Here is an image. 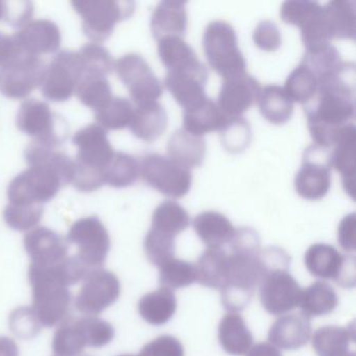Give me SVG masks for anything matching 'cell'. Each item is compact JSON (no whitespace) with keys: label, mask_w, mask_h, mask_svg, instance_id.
Returning <instances> with one entry per match:
<instances>
[{"label":"cell","mask_w":356,"mask_h":356,"mask_svg":"<svg viewBox=\"0 0 356 356\" xmlns=\"http://www.w3.org/2000/svg\"><path fill=\"white\" fill-rule=\"evenodd\" d=\"M30 168L8 187V199L15 205H42L72 182L74 162L62 152L33 143L26 151Z\"/></svg>","instance_id":"6da1fadb"},{"label":"cell","mask_w":356,"mask_h":356,"mask_svg":"<svg viewBox=\"0 0 356 356\" xmlns=\"http://www.w3.org/2000/svg\"><path fill=\"white\" fill-rule=\"evenodd\" d=\"M355 68L346 63L337 76L318 83V92L306 105L308 129L314 145L330 149L341 128L355 115Z\"/></svg>","instance_id":"7a4b0ae2"},{"label":"cell","mask_w":356,"mask_h":356,"mask_svg":"<svg viewBox=\"0 0 356 356\" xmlns=\"http://www.w3.org/2000/svg\"><path fill=\"white\" fill-rule=\"evenodd\" d=\"M88 272L76 256L55 266L30 264L32 308L41 326L51 328L65 320L72 300L68 287L84 279Z\"/></svg>","instance_id":"3957f363"},{"label":"cell","mask_w":356,"mask_h":356,"mask_svg":"<svg viewBox=\"0 0 356 356\" xmlns=\"http://www.w3.org/2000/svg\"><path fill=\"white\" fill-rule=\"evenodd\" d=\"M226 286L220 291L222 305L230 312L245 309L264 277L260 249L231 248Z\"/></svg>","instance_id":"277c9868"},{"label":"cell","mask_w":356,"mask_h":356,"mask_svg":"<svg viewBox=\"0 0 356 356\" xmlns=\"http://www.w3.org/2000/svg\"><path fill=\"white\" fill-rule=\"evenodd\" d=\"M208 63L224 80L247 74V63L237 45L234 29L225 22L208 24L203 37Z\"/></svg>","instance_id":"5b68a950"},{"label":"cell","mask_w":356,"mask_h":356,"mask_svg":"<svg viewBox=\"0 0 356 356\" xmlns=\"http://www.w3.org/2000/svg\"><path fill=\"white\" fill-rule=\"evenodd\" d=\"M72 143L78 149L74 175L104 183V170L115 154L106 130L99 124H89L74 134Z\"/></svg>","instance_id":"8992f818"},{"label":"cell","mask_w":356,"mask_h":356,"mask_svg":"<svg viewBox=\"0 0 356 356\" xmlns=\"http://www.w3.org/2000/svg\"><path fill=\"white\" fill-rule=\"evenodd\" d=\"M72 5L82 18L85 35L93 43L107 40L116 24L130 18L135 8L131 1L115 0H82Z\"/></svg>","instance_id":"52a82bcc"},{"label":"cell","mask_w":356,"mask_h":356,"mask_svg":"<svg viewBox=\"0 0 356 356\" xmlns=\"http://www.w3.org/2000/svg\"><path fill=\"white\" fill-rule=\"evenodd\" d=\"M17 128L42 147H58L66 138V124L59 115L51 111L44 102L29 99L20 106L16 118Z\"/></svg>","instance_id":"ba28073f"},{"label":"cell","mask_w":356,"mask_h":356,"mask_svg":"<svg viewBox=\"0 0 356 356\" xmlns=\"http://www.w3.org/2000/svg\"><path fill=\"white\" fill-rule=\"evenodd\" d=\"M139 176L156 191L172 199H180L191 191V170L159 154H147L139 163Z\"/></svg>","instance_id":"9c48e42d"},{"label":"cell","mask_w":356,"mask_h":356,"mask_svg":"<svg viewBox=\"0 0 356 356\" xmlns=\"http://www.w3.org/2000/svg\"><path fill=\"white\" fill-rule=\"evenodd\" d=\"M66 241L78 247L76 257L89 270L103 266L111 247L109 233L97 216L76 220Z\"/></svg>","instance_id":"30bf717a"},{"label":"cell","mask_w":356,"mask_h":356,"mask_svg":"<svg viewBox=\"0 0 356 356\" xmlns=\"http://www.w3.org/2000/svg\"><path fill=\"white\" fill-rule=\"evenodd\" d=\"M281 19L301 30L306 51L330 44L324 7L314 1H285L280 9Z\"/></svg>","instance_id":"8fae6325"},{"label":"cell","mask_w":356,"mask_h":356,"mask_svg":"<svg viewBox=\"0 0 356 356\" xmlns=\"http://www.w3.org/2000/svg\"><path fill=\"white\" fill-rule=\"evenodd\" d=\"M331 149L314 145L305 149L301 170L295 179L296 191L308 201H318L331 185Z\"/></svg>","instance_id":"7c38bea8"},{"label":"cell","mask_w":356,"mask_h":356,"mask_svg":"<svg viewBox=\"0 0 356 356\" xmlns=\"http://www.w3.org/2000/svg\"><path fill=\"white\" fill-rule=\"evenodd\" d=\"M76 296V309L87 316H95L113 305L120 296V282L115 274L105 268L89 270L83 279Z\"/></svg>","instance_id":"4fadbf2b"},{"label":"cell","mask_w":356,"mask_h":356,"mask_svg":"<svg viewBox=\"0 0 356 356\" xmlns=\"http://www.w3.org/2000/svg\"><path fill=\"white\" fill-rule=\"evenodd\" d=\"M47 68L40 57L22 54L0 67V92L9 99H24L42 86Z\"/></svg>","instance_id":"5bb4252c"},{"label":"cell","mask_w":356,"mask_h":356,"mask_svg":"<svg viewBox=\"0 0 356 356\" xmlns=\"http://www.w3.org/2000/svg\"><path fill=\"white\" fill-rule=\"evenodd\" d=\"M304 262L316 278L332 279L348 289L355 284V259L341 255L332 245L314 243L306 252Z\"/></svg>","instance_id":"9a60e30c"},{"label":"cell","mask_w":356,"mask_h":356,"mask_svg":"<svg viewBox=\"0 0 356 356\" xmlns=\"http://www.w3.org/2000/svg\"><path fill=\"white\" fill-rule=\"evenodd\" d=\"M82 78V61L79 53L61 51L47 68L42 95L49 101L63 103L76 93Z\"/></svg>","instance_id":"2e32d148"},{"label":"cell","mask_w":356,"mask_h":356,"mask_svg":"<svg viewBox=\"0 0 356 356\" xmlns=\"http://www.w3.org/2000/svg\"><path fill=\"white\" fill-rule=\"evenodd\" d=\"M114 68L136 105L156 102L161 97L163 92L162 85L147 61L138 54L124 55L116 61Z\"/></svg>","instance_id":"e0dca14e"},{"label":"cell","mask_w":356,"mask_h":356,"mask_svg":"<svg viewBox=\"0 0 356 356\" xmlns=\"http://www.w3.org/2000/svg\"><path fill=\"white\" fill-rule=\"evenodd\" d=\"M259 286L260 301L268 314L279 316L299 306L303 289L287 268L268 270Z\"/></svg>","instance_id":"ac0fdd59"},{"label":"cell","mask_w":356,"mask_h":356,"mask_svg":"<svg viewBox=\"0 0 356 356\" xmlns=\"http://www.w3.org/2000/svg\"><path fill=\"white\" fill-rule=\"evenodd\" d=\"M261 89L259 82L248 74L224 80L218 95V108L228 118H241L257 103Z\"/></svg>","instance_id":"d6986e66"},{"label":"cell","mask_w":356,"mask_h":356,"mask_svg":"<svg viewBox=\"0 0 356 356\" xmlns=\"http://www.w3.org/2000/svg\"><path fill=\"white\" fill-rule=\"evenodd\" d=\"M24 249L36 266H55L68 257V243L56 231L39 227L24 235Z\"/></svg>","instance_id":"ffe728a7"},{"label":"cell","mask_w":356,"mask_h":356,"mask_svg":"<svg viewBox=\"0 0 356 356\" xmlns=\"http://www.w3.org/2000/svg\"><path fill=\"white\" fill-rule=\"evenodd\" d=\"M14 37L22 51L34 57L56 53L61 47V32L57 24L51 20L37 19L28 22Z\"/></svg>","instance_id":"44dd1931"},{"label":"cell","mask_w":356,"mask_h":356,"mask_svg":"<svg viewBox=\"0 0 356 356\" xmlns=\"http://www.w3.org/2000/svg\"><path fill=\"white\" fill-rule=\"evenodd\" d=\"M356 130L353 124L343 127L331 145V165L343 178L346 193L354 199L355 195Z\"/></svg>","instance_id":"7402d4cb"},{"label":"cell","mask_w":356,"mask_h":356,"mask_svg":"<svg viewBox=\"0 0 356 356\" xmlns=\"http://www.w3.org/2000/svg\"><path fill=\"white\" fill-rule=\"evenodd\" d=\"M207 78L206 68L195 72H168L164 85L177 103L186 110L206 99Z\"/></svg>","instance_id":"603a6c76"},{"label":"cell","mask_w":356,"mask_h":356,"mask_svg":"<svg viewBox=\"0 0 356 356\" xmlns=\"http://www.w3.org/2000/svg\"><path fill=\"white\" fill-rule=\"evenodd\" d=\"M310 337V318L302 312L281 316L268 331V341L270 343L284 350L300 349L308 343Z\"/></svg>","instance_id":"cb8c5ba5"},{"label":"cell","mask_w":356,"mask_h":356,"mask_svg":"<svg viewBox=\"0 0 356 356\" xmlns=\"http://www.w3.org/2000/svg\"><path fill=\"white\" fill-rule=\"evenodd\" d=\"M165 109L156 102L137 104L131 118V132L145 143L157 140L168 127Z\"/></svg>","instance_id":"d4e9b609"},{"label":"cell","mask_w":356,"mask_h":356,"mask_svg":"<svg viewBox=\"0 0 356 356\" xmlns=\"http://www.w3.org/2000/svg\"><path fill=\"white\" fill-rule=\"evenodd\" d=\"M186 3L162 1L152 14L151 31L154 38L182 37L187 30Z\"/></svg>","instance_id":"484cf974"},{"label":"cell","mask_w":356,"mask_h":356,"mask_svg":"<svg viewBox=\"0 0 356 356\" xmlns=\"http://www.w3.org/2000/svg\"><path fill=\"white\" fill-rule=\"evenodd\" d=\"M231 118L225 115L218 104L206 97L204 101L185 110L184 130L195 136L202 137L211 132H220Z\"/></svg>","instance_id":"4316f807"},{"label":"cell","mask_w":356,"mask_h":356,"mask_svg":"<svg viewBox=\"0 0 356 356\" xmlns=\"http://www.w3.org/2000/svg\"><path fill=\"white\" fill-rule=\"evenodd\" d=\"M158 55L168 72H195L206 68L182 37L160 39Z\"/></svg>","instance_id":"83f0119b"},{"label":"cell","mask_w":356,"mask_h":356,"mask_svg":"<svg viewBox=\"0 0 356 356\" xmlns=\"http://www.w3.org/2000/svg\"><path fill=\"white\" fill-rule=\"evenodd\" d=\"M166 151L172 161L191 170L199 168L203 163L206 143L203 137L195 136L185 130H178L170 136Z\"/></svg>","instance_id":"f1b7e54d"},{"label":"cell","mask_w":356,"mask_h":356,"mask_svg":"<svg viewBox=\"0 0 356 356\" xmlns=\"http://www.w3.org/2000/svg\"><path fill=\"white\" fill-rule=\"evenodd\" d=\"M195 268L197 282L220 291L228 281L229 255L220 248H208L197 260Z\"/></svg>","instance_id":"f546056e"},{"label":"cell","mask_w":356,"mask_h":356,"mask_svg":"<svg viewBox=\"0 0 356 356\" xmlns=\"http://www.w3.org/2000/svg\"><path fill=\"white\" fill-rule=\"evenodd\" d=\"M218 341L227 353L241 356L253 347V337L241 314L230 312L220 321Z\"/></svg>","instance_id":"4dcf8cb0"},{"label":"cell","mask_w":356,"mask_h":356,"mask_svg":"<svg viewBox=\"0 0 356 356\" xmlns=\"http://www.w3.org/2000/svg\"><path fill=\"white\" fill-rule=\"evenodd\" d=\"M193 228L208 248H220L230 243L236 231L224 214L216 211H206L195 216Z\"/></svg>","instance_id":"1f68e13d"},{"label":"cell","mask_w":356,"mask_h":356,"mask_svg":"<svg viewBox=\"0 0 356 356\" xmlns=\"http://www.w3.org/2000/svg\"><path fill=\"white\" fill-rule=\"evenodd\" d=\"M324 13L330 40L355 39L356 13L354 1L332 0L324 6Z\"/></svg>","instance_id":"d6a6232c"},{"label":"cell","mask_w":356,"mask_h":356,"mask_svg":"<svg viewBox=\"0 0 356 356\" xmlns=\"http://www.w3.org/2000/svg\"><path fill=\"white\" fill-rule=\"evenodd\" d=\"M51 347L57 356H80L89 347L83 318H65L54 334Z\"/></svg>","instance_id":"836d02e7"},{"label":"cell","mask_w":356,"mask_h":356,"mask_svg":"<svg viewBox=\"0 0 356 356\" xmlns=\"http://www.w3.org/2000/svg\"><path fill=\"white\" fill-rule=\"evenodd\" d=\"M176 309L174 293L164 287L143 296L138 303L141 318L155 326L166 324L174 316Z\"/></svg>","instance_id":"e575fe53"},{"label":"cell","mask_w":356,"mask_h":356,"mask_svg":"<svg viewBox=\"0 0 356 356\" xmlns=\"http://www.w3.org/2000/svg\"><path fill=\"white\" fill-rule=\"evenodd\" d=\"M258 104L262 115L270 124L278 126L285 124L293 115V102L278 85H268L262 88Z\"/></svg>","instance_id":"d590c367"},{"label":"cell","mask_w":356,"mask_h":356,"mask_svg":"<svg viewBox=\"0 0 356 356\" xmlns=\"http://www.w3.org/2000/svg\"><path fill=\"white\" fill-rule=\"evenodd\" d=\"M191 224L186 210L174 201L160 204L152 216V230L176 238Z\"/></svg>","instance_id":"8d00e7d4"},{"label":"cell","mask_w":356,"mask_h":356,"mask_svg":"<svg viewBox=\"0 0 356 356\" xmlns=\"http://www.w3.org/2000/svg\"><path fill=\"white\" fill-rule=\"evenodd\" d=\"M339 303L337 293L328 283L318 281L302 291L299 306L308 318L330 314Z\"/></svg>","instance_id":"74e56055"},{"label":"cell","mask_w":356,"mask_h":356,"mask_svg":"<svg viewBox=\"0 0 356 356\" xmlns=\"http://www.w3.org/2000/svg\"><path fill=\"white\" fill-rule=\"evenodd\" d=\"M302 63L314 72L318 83L337 76L346 65L339 51L331 44L312 51H306Z\"/></svg>","instance_id":"f35d334b"},{"label":"cell","mask_w":356,"mask_h":356,"mask_svg":"<svg viewBox=\"0 0 356 356\" xmlns=\"http://www.w3.org/2000/svg\"><path fill=\"white\" fill-rule=\"evenodd\" d=\"M318 81L316 74L302 63L293 70L285 81L284 91L291 102L307 105L318 92Z\"/></svg>","instance_id":"ab89813d"},{"label":"cell","mask_w":356,"mask_h":356,"mask_svg":"<svg viewBox=\"0 0 356 356\" xmlns=\"http://www.w3.org/2000/svg\"><path fill=\"white\" fill-rule=\"evenodd\" d=\"M353 339V329L325 326L318 329L314 333L312 337V346L318 356H331L347 351Z\"/></svg>","instance_id":"60d3db41"},{"label":"cell","mask_w":356,"mask_h":356,"mask_svg":"<svg viewBox=\"0 0 356 356\" xmlns=\"http://www.w3.org/2000/svg\"><path fill=\"white\" fill-rule=\"evenodd\" d=\"M139 177V162L129 154H114L110 163L104 170V183L116 188L134 184Z\"/></svg>","instance_id":"b9f144b4"},{"label":"cell","mask_w":356,"mask_h":356,"mask_svg":"<svg viewBox=\"0 0 356 356\" xmlns=\"http://www.w3.org/2000/svg\"><path fill=\"white\" fill-rule=\"evenodd\" d=\"M132 104L122 97H112L103 108L95 111V118L104 130H122L130 124Z\"/></svg>","instance_id":"7bdbcfd3"},{"label":"cell","mask_w":356,"mask_h":356,"mask_svg":"<svg viewBox=\"0 0 356 356\" xmlns=\"http://www.w3.org/2000/svg\"><path fill=\"white\" fill-rule=\"evenodd\" d=\"M76 93L83 105L95 111L103 108L113 97L111 86L105 76H84L79 83Z\"/></svg>","instance_id":"ee69618b"},{"label":"cell","mask_w":356,"mask_h":356,"mask_svg":"<svg viewBox=\"0 0 356 356\" xmlns=\"http://www.w3.org/2000/svg\"><path fill=\"white\" fill-rule=\"evenodd\" d=\"M82 61L83 78L87 76H107L114 68V60L107 49L97 44L88 43L80 51Z\"/></svg>","instance_id":"f6af8a7d"},{"label":"cell","mask_w":356,"mask_h":356,"mask_svg":"<svg viewBox=\"0 0 356 356\" xmlns=\"http://www.w3.org/2000/svg\"><path fill=\"white\" fill-rule=\"evenodd\" d=\"M160 268V284L174 291L195 282V268L191 262L172 258Z\"/></svg>","instance_id":"bcb514c9"},{"label":"cell","mask_w":356,"mask_h":356,"mask_svg":"<svg viewBox=\"0 0 356 356\" xmlns=\"http://www.w3.org/2000/svg\"><path fill=\"white\" fill-rule=\"evenodd\" d=\"M43 216L42 205H15L10 204L3 211V218L10 228L28 231L40 222Z\"/></svg>","instance_id":"7dc6e473"},{"label":"cell","mask_w":356,"mask_h":356,"mask_svg":"<svg viewBox=\"0 0 356 356\" xmlns=\"http://www.w3.org/2000/svg\"><path fill=\"white\" fill-rule=\"evenodd\" d=\"M145 251L147 259L153 266L161 268L164 264L175 258V238L161 233L149 230L145 239Z\"/></svg>","instance_id":"c3c4849f"},{"label":"cell","mask_w":356,"mask_h":356,"mask_svg":"<svg viewBox=\"0 0 356 356\" xmlns=\"http://www.w3.org/2000/svg\"><path fill=\"white\" fill-rule=\"evenodd\" d=\"M220 133L225 147L232 153L243 152L251 140L249 124L241 118H231Z\"/></svg>","instance_id":"681fc988"},{"label":"cell","mask_w":356,"mask_h":356,"mask_svg":"<svg viewBox=\"0 0 356 356\" xmlns=\"http://www.w3.org/2000/svg\"><path fill=\"white\" fill-rule=\"evenodd\" d=\"M9 325L12 332L22 339H33L40 332L42 328L33 308L26 307V306L16 308L14 312H12Z\"/></svg>","instance_id":"f907efd6"},{"label":"cell","mask_w":356,"mask_h":356,"mask_svg":"<svg viewBox=\"0 0 356 356\" xmlns=\"http://www.w3.org/2000/svg\"><path fill=\"white\" fill-rule=\"evenodd\" d=\"M137 356H184V349L176 337L162 335L147 343Z\"/></svg>","instance_id":"816d5d0a"},{"label":"cell","mask_w":356,"mask_h":356,"mask_svg":"<svg viewBox=\"0 0 356 356\" xmlns=\"http://www.w3.org/2000/svg\"><path fill=\"white\" fill-rule=\"evenodd\" d=\"M253 40L256 47L264 51H275L280 47V31L274 22L264 20L256 26L253 33Z\"/></svg>","instance_id":"f5cc1de1"},{"label":"cell","mask_w":356,"mask_h":356,"mask_svg":"<svg viewBox=\"0 0 356 356\" xmlns=\"http://www.w3.org/2000/svg\"><path fill=\"white\" fill-rule=\"evenodd\" d=\"M5 16L3 19L7 20L13 26L22 28L28 24L32 17L34 7L31 3H5Z\"/></svg>","instance_id":"db71d44e"},{"label":"cell","mask_w":356,"mask_h":356,"mask_svg":"<svg viewBox=\"0 0 356 356\" xmlns=\"http://www.w3.org/2000/svg\"><path fill=\"white\" fill-rule=\"evenodd\" d=\"M355 214L345 216L339 225V243L346 252L355 251Z\"/></svg>","instance_id":"11a10c76"},{"label":"cell","mask_w":356,"mask_h":356,"mask_svg":"<svg viewBox=\"0 0 356 356\" xmlns=\"http://www.w3.org/2000/svg\"><path fill=\"white\" fill-rule=\"evenodd\" d=\"M24 54L15 37L0 32V67L11 63Z\"/></svg>","instance_id":"9f6ffc18"},{"label":"cell","mask_w":356,"mask_h":356,"mask_svg":"<svg viewBox=\"0 0 356 356\" xmlns=\"http://www.w3.org/2000/svg\"><path fill=\"white\" fill-rule=\"evenodd\" d=\"M247 356H282L280 351L270 343H259L249 350Z\"/></svg>","instance_id":"6f0895ef"},{"label":"cell","mask_w":356,"mask_h":356,"mask_svg":"<svg viewBox=\"0 0 356 356\" xmlns=\"http://www.w3.org/2000/svg\"><path fill=\"white\" fill-rule=\"evenodd\" d=\"M0 356H19L17 343L8 337H0Z\"/></svg>","instance_id":"680465c9"},{"label":"cell","mask_w":356,"mask_h":356,"mask_svg":"<svg viewBox=\"0 0 356 356\" xmlns=\"http://www.w3.org/2000/svg\"><path fill=\"white\" fill-rule=\"evenodd\" d=\"M5 1H0V20L3 19V16H5Z\"/></svg>","instance_id":"91938a15"},{"label":"cell","mask_w":356,"mask_h":356,"mask_svg":"<svg viewBox=\"0 0 356 356\" xmlns=\"http://www.w3.org/2000/svg\"><path fill=\"white\" fill-rule=\"evenodd\" d=\"M331 356H355V354L353 352H349V350L347 351L341 352V353L334 354V355Z\"/></svg>","instance_id":"94428289"},{"label":"cell","mask_w":356,"mask_h":356,"mask_svg":"<svg viewBox=\"0 0 356 356\" xmlns=\"http://www.w3.org/2000/svg\"><path fill=\"white\" fill-rule=\"evenodd\" d=\"M120 356H136V355H132V354H124V355H120Z\"/></svg>","instance_id":"6125c7cd"},{"label":"cell","mask_w":356,"mask_h":356,"mask_svg":"<svg viewBox=\"0 0 356 356\" xmlns=\"http://www.w3.org/2000/svg\"><path fill=\"white\" fill-rule=\"evenodd\" d=\"M80 356H92V355H80Z\"/></svg>","instance_id":"be15d7a7"}]
</instances>
